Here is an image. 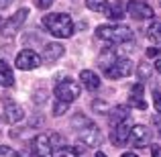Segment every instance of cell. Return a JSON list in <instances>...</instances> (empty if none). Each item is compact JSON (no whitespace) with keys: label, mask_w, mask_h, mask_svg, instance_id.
<instances>
[{"label":"cell","mask_w":161,"mask_h":157,"mask_svg":"<svg viewBox=\"0 0 161 157\" xmlns=\"http://www.w3.org/2000/svg\"><path fill=\"white\" fill-rule=\"evenodd\" d=\"M43 25L57 39H69L74 35V20L65 12H51V14H47L43 19Z\"/></svg>","instance_id":"1"},{"label":"cell","mask_w":161,"mask_h":157,"mask_svg":"<svg viewBox=\"0 0 161 157\" xmlns=\"http://www.w3.org/2000/svg\"><path fill=\"white\" fill-rule=\"evenodd\" d=\"M96 37L108 43H126L133 41V29L126 25H100L96 27Z\"/></svg>","instance_id":"2"},{"label":"cell","mask_w":161,"mask_h":157,"mask_svg":"<svg viewBox=\"0 0 161 157\" xmlns=\"http://www.w3.org/2000/svg\"><path fill=\"white\" fill-rule=\"evenodd\" d=\"M80 92H82V86H80L75 80L65 78V80H61V82L55 86V98L63 100V102H67V104H71L80 96Z\"/></svg>","instance_id":"3"},{"label":"cell","mask_w":161,"mask_h":157,"mask_svg":"<svg viewBox=\"0 0 161 157\" xmlns=\"http://www.w3.org/2000/svg\"><path fill=\"white\" fill-rule=\"evenodd\" d=\"M27 16H29V10H27V8H19V10H16L14 14H12L10 19L6 20V23H2V27H0V37H4V39L12 37V35H14V33L25 25Z\"/></svg>","instance_id":"4"},{"label":"cell","mask_w":161,"mask_h":157,"mask_svg":"<svg viewBox=\"0 0 161 157\" xmlns=\"http://www.w3.org/2000/svg\"><path fill=\"white\" fill-rule=\"evenodd\" d=\"M78 139L88 147H100V143H102V133H100V129L90 121L88 125H84V126L78 129Z\"/></svg>","instance_id":"5"},{"label":"cell","mask_w":161,"mask_h":157,"mask_svg":"<svg viewBox=\"0 0 161 157\" xmlns=\"http://www.w3.org/2000/svg\"><path fill=\"white\" fill-rule=\"evenodd\" d=\"M130 74H133V61L126 59V57L116 59L110 67L104 70V76L110 78V80H120V78H126V76H130Z\"/></svg>","instance_id":"6"},{"label":"cell","mask_w":161,"mask_h":157,"mask_svg":"<svg viewBox=\"0 0 161 157\" xmlns=\"http://www.w3.org/2000/svg\"><path fill=\"white\" fill-rule=\"evenodd\" d=\"M41 55L37 51H33V49H25V51H20L19 55H16V61L14 65L19 67V70L27 71V70H37V67L41 65Z\"/></svg>","instance_id":"7"},{"label":"cell","mask_w":161,"mask_h":157,"mask_svg":"<svg viewBox=\"0 0 161 157\" xmlns=\"http://www.w3.org/2000/svg\"><path fill=\"white\" fill-rule=\"evenodd\" d=\"M126 12L133 16L135 20H147V19H153V8L149 6L147 2L143 0H133V2L126 4Z\"/></svg>","instance_id":"8"},{"label":"cell","mask_w":161,"mask_h":157,"mask_svg":"<svg viewBox=\"0 0 161 157\" xmlns=\"http://www.w3.org/2000/svg\"><path fill=\"white\" fill-rule=\"evenodd\" d=\"M129 137H130V122H129V118H125V121L114 125L112 133H110V141L116 147H122V145H126Z\"/></svg>","instance_id":"9"},{"label":"cell","mask_w":161,"mask_h":157,"mask_svg":"<svg viewBox=\"0 0 161 157\" xmlns=\"http://www.w3.org/2000/svg\"><path fill=\"white\" fill-rule=\"evenodd\" d=\"M51 143H49V135H37L31 141V157H51Z\"/></svg>","instance_id":"10"},{"label":"cell","mask_w":161,"mask_h":157,"mask_svg":"<svg viewBox=\"0 0 161 157\" xmlns=\"http://www.w3.org/2000/svg\"><path fill=\"white\" fill-rule=\"evenodd\" d=\"M129 139L133 141L135 147H145L151 141V131L143 125H135V126H130V137Z\"/></svg>","instance_id":"11"},{"label":"cell","mask_w":161,"mask_h":157,"mask_svg":"<svg viewBox=\"0 0 161 157\" xmlns=\"http://www.w3.org/2000/svg\"><path fill=\"white\" fill-rule=\"evenodd\" d=\"M4 116H6L8 122L16 125V122H20L25 118V110H23L20 104L12 102V100H6V102H4Z\"/></svg>","instance_id":"12"},{"label":"cell","mask_w":161,"mask_h":157,"mask_svg":"<svg viewBox=\"0 0 161 157\" xmlns=\"http://www.w3.org/2000/svg\"><path fill=\"white\" fill-rule=\"evenodd\" d=\"M80 84H82L86 90L94 92L100 88V76L96 74L94 70H84L82 74H80Z\"/></svg>","instance_id":"13"},{"label":"cell","mask_w":161,"mask_h":157,"mask_svg":"<svg viewBox=\"0 0 161 157\" xmlns=\"http://www.w3.org/2000/svg\"><path fill=\"white\" fill-rule=\"evenodd\" d=\"M63 53H65V47H63L61 43H47L45 45V53H43V57H41V61L55 63Z\"/></svg>","instance_id":"14"},{"label":"cell","mask_w":161,"mask_h":157,"mask_svg":"<svg viewBox=\"0 0 161 157\" xmlns=\"http://www.w3.org/2000/svg\"><path fill=\"white\" fill-rule=\"evenodd\" d=\"M143 92H145L143 84H135L133 90H130V96H129V106H133V108H137V110H145L147 102L143 100Z\"/></svg>","instance_id":"15"},{"label":"cell","mask_w":161,"mask_h":157,"mask_svg":"<svg viewBox=\"0 0 161 157\" xmlns=\"http://www.w3.org/2000/svg\"><path fill=\"white\" fill-rule=\"evenodd\" d=\"M14 84V74H12V67L8 65L6 61L0 59V86L4 88H10Z\"/></svg>","instance_id":"16"},{"label":"cell","mask_w":161,"mask_h":157,"mask_svg":"<svg viewBox=\"0 0 161 157\" xmlns=\"http://www.w3.org/2000/svg\"><path fill=\"white\" fill-rule=\"evenodd\" d=\"M116 51H114V49H102V51H100V55H98V67H102V71L106 70V67H110L112 65L114 61H116Z\"/></svg>","instance_id":"17"},{"label":"cell","mask_w":161,"mask_h":157,"mask_svg":"<svg viewBox=\"0 0 161 157\" xmlns=\"http://www.w3.org/2000/svg\"><path fill=\"white\" fill-rule=\"evenodd\" d=\"M147 37H149V41L155 47H161V23L159 20L151 23V27L147 29Z\"/></svg>","instance_id":"18"},{"label":"cell","mask_w":161,"mask_h":157,"mask_svg":"<svg viewBox=\"0 0 161 157\" xmlns=\"http://www.w3.org/2000/svg\"><path fill=\"white\" fill-rule=\"evenodd\" d=\"M125 12H126L125 4H122V2H114V4H110V6H108L106 14H108V19H122Z\"/></svg>","instance_id":"19"},{"label":"cell","mask_w":161,"mask_h":157,"mask_svg":"<svg viewBox=\"0 0 161 157\" xmlns=\"http://www.w3.org/2000/svg\"><path fill=\"white\" fill-rule=\"evenodd\" d=\"M86 6L94 12H106L110 2H106V0H86Z\"/></svg>","instance_id":"20"},{"label":"cell","mask_w":161,"mask_h":157,"mask_svg":"<svg viewBox=\"0 0 161 157\" xmlns=\"http://www.w3.org/2000/svg\"><path fill=\"white\" fill-rule=\"evenodd\" d=\"M126 114H129L126 106H116V108L112 110V114H110V122H112V125H116V122H120V121H125V118H129Z\"/></svg>","instance_id":"21"},{"label":"cell","mask_w":161,"mask_h":157,"mask_svg":"<svg viewBox=\"0 0 161 157\" xmlns=\"http://www.w3.org/2000/svg\"><path fill=\"white\" fill-rule=\"evenodd\" d=\"M137 74H139V78H141V80H147L151 74H153V70H151L149 63L141 61V63H139V67H137Z\"/></svg>","instance_id":"22"},{"label":"cell","mask_w":161,"mask_h":157,"mask_svg":"<svg viewBox=\"0 0 161 157\" xmlns=\"http://www.w3.org/2000/svg\"><path fill=\"white\" fill-rule=\"evenodd\" d=\"M67 108H69V104H67V102H63V100H55V104H53V116H61V114H65Z\"/></svg>","instance_id":"23"},{"label":"cell","mask_w":161,"mask_h":157,"mask_svg":"<svg viewBox=\"0 0 161 157\" xmlns=\"http://www.w3.org/2000/svg\"><path fill=\"white\" fill-rule=\"evenodd\" d=\"M153 106L159 112V116H161V90H157V88L153 90Z\"/></svg>","instance_id":"24"},{"label":"cell","mask_w":161,"mask_h":157,"mask_svg":"<svg viewBox=\"0 0 161 157\" xmlns=\"http://www.w3.org/2000/svg\"><path fill=\"white\" fill-rule=\"evenodd\" d=\"M37 8H41V10H45V8H49L53 4V0H35Z\"/></svg>","instance_id":"25"},{"label":"cell","mask_w":161,"mask_h":157,"mask_svg":"<svg viewBox=\"0 0 161 157\" xmlns=\"http://www.w3.org/2000/svg\"><path fill=\"white\" fill-rule=\"evenodd\" d=\"M147 57H159V53H161V49L159 47H149V49H147Z\"/></svg>","instance_id":"26"},{"label":"cell","mask_w":161,"mask_h":157,"mask_svg":"<svg viewBox=\"0 0 161 157\" xmlns=\"http://www.w3.org/2000/svg\"><path fill=\"white\" fill-rule=\"evenodd\" d=\"M151 155H153V157H161V145H151Z\"/></svg>","instance_id":"27"},{"label":"cell","mask_w":161,"mask_h":157,"mask_svg":"<svg viewBox=\"0 0 161 157\" xmlns=\"http://www.w3.org/2000/svg\"><path fill=\"white\" fill-rule=\"evenodd\" d=\"M8 153H10V149H8L6 145H0V157H2V155H8Z\"/></svg>","instance_id":"28"},{"label":"cell","mask_w":161,"mask_h":157,"mask_svg":"<svg viewBox=\"0 0 161 157\" xmlns=\"http://www.w3.org/2000/svg\"><path fill=\"white\" fill-rule=\"evenodd\" d=\"M153 126H155V129H157V131H161V121H159L157 116L153 118Z\"/></svg>","instance_id":"29"},{"label":"cell","mask_w":161,"mask_h":157,"mask_svg":"<svg viewBox=\"0 0 161 157\" xmlns=\"http://www.w3.org/2000/svg\"><path fill=\"white\" fill-rule=\"evenodd\" d=\"M155 70L161 74V57H157V61H155Z\"/></svg>","instance_id":"30"},{"label":"cell","mask_w":161,"mask_h":157,"mask_svg":"<svg viewBox=\"0 0 161 157\" xmlns=\"http://www.w3.org/2000/svg\"><path fill=\"white\" fill-rule=\"evenodd\" d=\"M8 2H12V0H0V8H4V6H8Z\"/></svg>","instance_id":"31"},{"label":"cell","mask_w":161,"mask_h":157,"mask_svg":"<svg viewBox=\"0 0 161 157\" xmlns=\"http://www.w3.org/2000/svg\"><path fill=\"white\" fill-rule=\"evenodd\" d=\"M120 157H139V155H135V153H122Z\"/></svg>","instance_id":"32"},{"label":"cell","mask_w":161,"mask_h":157,"mask_svg":"<svg viewBox=\"0 0 161 157\" xmlns=\"http://www.w3.org/2000/svg\"><path fill=\"white\" fill-rule=\"evenodd\" d=\"M94 157H106V155H104L102 151H96V153H94Z\"/></svg>","instance_id":"33"},{"label":"cell","mask_w":161,"mask_h":157,"mask_svg":"<svg viewBox=\"0 0 161 157\" xmlns=\"http://www.w3.org/2000/svg\"><path fill=\"white\" fill-rule=\"evenodd\" d=\"M59 157H67V155H59Z\"/></svg>","instance_id":"34"},{"label":"cell","mask_w":161,"mask_h":157,"mask_svg":"<svg viewBox=\"0 0 161 157\" xmlns=\"http://www.w3.org/2000/svg\"><path fill=\"white\" fill-rule=\"evenodd\" d=\"M0 20H2V19H0Z\"/></svg>","instance_id":"35"}]
</instances>
